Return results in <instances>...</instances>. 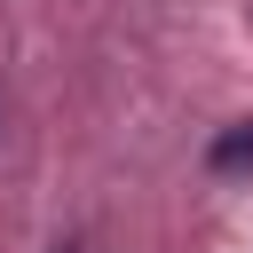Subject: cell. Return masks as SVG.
I'll list each match as a JSON object with an SVG mask.
<instances>
[{"label": "cell", "mask_w": 253, "mask_h": 253, "mask_svg": "<svg viewBox=\"0 0 253 253\" xmlns=\"http://www.w3.org/2000/svg\"><path fill=\"white\" fill-rule=\"evenodd\" d=\"M55 253H71V245H55Z\"/></svg>", "instance_id": "cell-2"}, {"label": "cell", "mask_w": 253, "mask_h": 253, "mask_svg": "<svg viewBox=\"0 0 253 253\" xmlns=\"http://www.w3.org/2000/svg\"><path fill=\"white\" fill-rule=\"evenodd\" d=\"M206 158H213V174H237V166H253V119H245V126H221Z\"/></svg>", "instance_id": "cell-1"}]
</instances>
